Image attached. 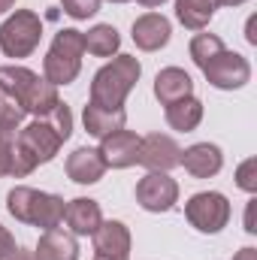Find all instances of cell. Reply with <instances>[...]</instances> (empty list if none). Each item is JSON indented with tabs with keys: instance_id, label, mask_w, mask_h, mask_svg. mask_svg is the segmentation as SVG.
<instances>
[{
	"instance_id": "8",
	"label": "cell",
	"mask_w": 257,
	"mask_h": 260,
	"mask_svg": "<svg viewBox=\"0 0 257 260\" xmlns=\"http://www.w3.org/2000/svg\"><path fill=\"white\" fill-rule=\"evenodd\" d=\"M185 215L200 233H218L230 221V203L218 191H203V194H194L188 200Z\"/></svg>"
},
{
	"instance_id": "20",
	"label": "cell",
	"mask_w": 257,
	"mask_h": 260,
	"mask_svg": "<svg viewBox=\"0 0 257 260\" xmlns=\"http://www.w3.org/2000/svg\"><path fill=\"white\" fill-rule=\"evenodd\" d=\"M176 15L188 30H203L215 15V0H176Z\"/></svg>"
},
{
	"instance_id": "24",
	"label": "cell",
	"mask_w": 257,
	"mask_h": 260,
	"mask_svg": "<svg viewBox=\"0 0 257 260\" xmlns=\"http://www.w3.org/2000/svg\"><path fill=\"white\" fill-rule=\"evenodd\" d=\"M61 6H64V12L70 18L85 21V18H91L100 9V0H61Z\"/></svg>"
},
{
	"instance_id": "2",
	"label": "cell",
	"mask_w": 257,
	"mask_h": 260,
	"mask_svg": "<svg viewBox=\"0 0 257 260\" xmlns=\"http://www.w3.org/2000/svg\"><path fill=\"white\" fill-rule=\"evenodd\" d=\"M0 91L3 97L15 100L24 112H34L37 118L49 115L61 100H58V88L46 79H40L37 73H30L27 67H0Z\"/></svg>"
},
{
	"instance_id": "18",
	"label": "cell",
	"mask_w": 257,
	"mask_h": 260,
	"mask_svg": "<svg viewBox=\"0 0 257 260\" xmlns=\"http://www.w3.org/2000/svg\"><path fill=\"white\" fill-rule=\"evenodd\" d=\"M37 260H76L79 257V242L73 233H67L61 227H52L40 236L37 242V251H34Z\"/></svg>"
},
{
	"instance_id": "6",
	"label": "cell",
	"mask_w": 257,
	"mask_h": 260,
	"mask_svg": "<svg viewBox=\"0 0 257 260\" xmlns=\"http://www.w3.org/2000/svg\"><path fill=\"white\" fill-rule=\"evenodd\" d=\"M43 37V21L30 9H15L3 24H0V49L9 58H27Z\"/></svg>"
},
{
	"instance_id": "16",
	"label": "cell",
	"mask_w": 257,
	"mask_h": 260,
	"mask_svg": "<svg viewBox=\"0 0 257 260\" xmlns=\"http://www.w3.org/2000/svg\"><path fill=\"white\" fill-rule=\"evenodd\" d=\"M154 97L164 103V106H173L185 97H194V82L191 76L182 70V67H167L157 73L154 79Z\"/></svg>"
},
{
	"instance_id": "13",
	"label": "cell",
	"mask_w": 257,
	"mask_h": 260,
	"mask_svg": "<svg viewBox=\"0 0 257 260\" xmlns=\"http://www.w3.org/2000/svg\"><path fill=\"white\" fill-rule=\"evenodd\" d=\"M94 251L97 257L124 260L130 254V230L121 221H103L94 230Z\"/></svg>"
},
{
	"instance_id": "5",
	"label": "cell",
	"mask_w": 257,
	"mask_h": 260,
	"mask_svg": "<svg viewBox=\"0 0 257 260\" xmlns=\"http://www.w3.org/2000/svg\"><path fill=\"white\" fill-rule=\"evenodd\" d=\"M82 55H85V37L82 30H73L67 27L55 37L46 61H43V73H46V82H52L55 88L58 85H70L79 70H82Z\"/></svg>"
},
{
	"instance_id": "12",
	"label": "cell",
	"mask_w": 257,
	"mask_h": 260,
	"mask_svg": "<svg viewBox=\"0 0 257 260\" xmlns=\"http://www.w3.org/2000/svg\"><path fill=\"white\" fill-rule=\"evenodd\" d=\"M170 21L160 12H145L133 21V43L142 52H157L170 43Z\"/></svg>"
},
{
	"instance_id": "35",
	"label": "cell",
	"mask_w": 257,
	"mask_h": 260,
	"mask_svg": "<svg viewBox=\"0 0 257 260\" xmlns=\"http://www.w3.org/2000/svg\"><path fill=\"white\" fill-rule=\"evenodd\" d=\"M112 3H127V0H112Z\"/></svg>"
},
{
	"instance_id": "15",
	"label": "cell",
	"mask_w": 257,
	"mask_h": 260,
	"mask_svg": "<svg viewBox=\"0 0 257 260\" xmlns=\"http://www.w3.org/2000/svg\"><path fill=\"white\" fill-rule=\"evenodd\" d=\"M64 218L67 224H70V230L76 233V236H94V230L103 224V212H100V203L97 200H91V197H76V200H70L64 209Z\"/></svg>"
},
{
	"instance_id": "30",
	"label": "cell",
	"mask_w": 257,
	"mask_h": 260,
	"mask_svg": "<svg viewBox=\"0 0 257 260\" xmlns=\"http://www.w3.org/2000/svg\"><path fill=\"white\" fill-rule=\"evenodd\" d=\"M9 260H37V257H34V251H21V248H15V254H12Z\"/></svg>"
},
{
	"instance_id": "27",
	"label": "cell",
	"mask_w": 257,
	"mask_h": 260,
	"mask_svg": "<svg viewBox=\"0 0 257 260\" xmlns=\"http://www.w3.org/2000/svg\"><path fill=\"white\" fill-rule=\"evenodd\" d=\"M254 200H251V203H248V212H245V230H248V233H254L257 227H254Z\"/></svg>"
},
{
	"instance_id": "11",
	"label": "cell",
	"mask_w": 257,
	"mask_h": 260,
	"mask_svg": "<svg viewBox=\"0 0 257 260\" xmlns=\"http://www.w3.org/2000/svg\"><path fill=\"white\" fill-rule=\"evenodd\" d=\"M139 142L142 136H136L133 130H115L109 136L100 139V154H103V164L112 167V170H127L139 160Z\"/></svg>"
},
{
	"instance_id": "9",
	"label": "cell",
	"mask_w": 257,
	"mask_h": 260,
	"mask_svg": "<svg viewBox=\"0 0 257 260\" xmlns=\"http://www.w3.org/2000/svg\"><path fill=\"white\" fill-rule=\"evenodd\" d=\"M179 200V185L167 173H148L136 185V203L145 212H170Z\"/></svg>"
},
{
	"instance_id": "33",
	"label": "cell",
	"mask_w": 257,
	"mask_h": 260,
	"mask_svg": "<svg viewBox=\"0 0 257 260\" xmlns=\"http://www.w3.org/2000/svg\"><path fill=\"white\" fill-rule=\"evenodd\" d=\"M139 3H142V6H160L164 0H139Z\"/></svg>"
},
{
	"instance_id": "19",
	"label": "cell",
	"mask_w": 257,
	"mask_h": 260,
	"mask_svg": "<svg viewBox=\"0 0 257 260\" xmlns=\"http://www.w3.org/2000/svg\"><path fill=\"white\" fill-rule=\"evenodd\" d=\"M124 124H127L124 109H103V106H94V103L85 106V130L97 139H103L115 130H124Z\"/></svg>"
},
{
	"instance_id": "25",
	"label": "cell",
	"mask_w": 257,
	"mask_h": 260,
	"mask_svg": "<svg viewBox=\"0 0 257 260\" xmlns=\"http://www.w3.org/2000/svg\"><path fill=\"white\" fill-rule=\"evenodd\" d=\"M236 185H239L242 191H248V194L257 191V157H248L245 164H239V170H236Z\"/></svg>"
},
{
	"instance_id": "29",
	"label": "cell",
	"mask_w": 257,
	"mask_h": 260,
	"mask_svg": "<svg viewBox=\"0 0 257 260\" xmlns=\"http://www.w3.org/2000/svg\"><path fill=\"white\" fill-rule=\"evenodd\" d=\"M254 21H257V18H254V15H251V18H248V27H245V30H248V34H245V40H248L251 46H254V43H257V34H254Z\"/></svg>"
},
{
	"instance_id": "17",
	"label": "cell",
	"mask_w": 257,
	"mask_h": 260,
	"mask_svg": "<svg viewBox=\"0 0 257 260\" xmlns=\"http://www.w3.org/2000/svg\"><path fill=\"white\" fill-rule=\"evenodd\" d=\"M221 164H224V154H221V148L212 145V142H197L188 151H182V167L191 173L194 179H209V176H215V173L221 170Z\"/></svg>"
},
{
	"instance_id": "10",
	"label": "cell",
	"mask_w": 257,
	"mask_h": 260,
	"mask_svg": "<svg viewBox=\"0 0 257 260\" xmlns=\"http://www.w3.org/2000/svg\"><path fill=\"white\" fill-rule=\"evenodd\" d=\"M142 167H148V173H170L173 167L182 164V148L173 136H164V133H151V136H142L139 142V160Z\"/></svg>"
},
{
	"instance_id": "7",
	"label": "cell",
	"mask_w": 257,
	"mask_h": 260,
	"mask_svg": "<svg viewBox=\"0 0 257 260\" xmlns=\"http://www.w3.org/2000/svg\"><path fill=\"white\" fill-rule=\"evenodd\" d=\"M203 76L209 79V85H215V88H221V91H233V88H242L248 79H251V67L248 61L242 58V55H236V52H227V49H221V52H215L212 58H206L203 64Z\"/></svg>"
},
{
	"instance_id": "26",
	"label": "cell",
	"mask_w": 257,
	"mask_h": 260,
	"mask_svg": "<svg viewBox=\"0 0 257 260\" xmlns=\"http://www.w3.org/2000/svg\"><path fill=\"white\" fill-rule=\"evenodd\" d=\"M15 248H18V245H15V239H12V233L0 224V260H9L15 254Z\"/></svg>"
},
{
	"instance_id": "14",
	"label": "cell",
	"mask_w": 257,
	"mask_h": 260,
	"mask_svg": "<svg viewBox=\"0 0 257 260\" xmlns=\"http://www.w3.org/2000/svg\"><path fill=\"white\" fill-rule=\"evenodd\" d=\"M103 173H106V164L100 148H76L67 157V176L76 185H94L103 179Z\"/></svg>"
},
{
	"instance_id": "21",
	"label": "cell",
	"mask_w": 257,
	"mask_h": 260,
	"mask_svg": "<svg viewBox=\"0 0 257 260\" xmlns=\"http://www.w3.org/2000/svg\"><path fill=\"white\" fill-rule=\"evenodd\" d=\"M203 121V103L197 97H185L173 106H167V124L173 130H194L197 124Z\"/></svg>"
},
{
	"instance_id": "3",
	"label": "cell",
	"mask_w": 257,
	"mask_h": 260,
	"mask_svg": "<svg viewBox=\"0 0 257 260\" xmlns=\"http://www.w3.org/2000/svg\"><path fill=\"white\" fill-rule=\"evenodd\" d=\"M142 67L133 55H118L109 64L97 70L94 82H91V103L103 106V109H124V100L133 91V85L139 82Z\"/></svg>"
},
{
	"instance_id": "1",
	"label": "cell",
	"mask_w": 257,
	"mask_h": 260,
	"mask_svg": "<svg viewBox=\"0 0 257 260\" xmlns=\"http://www.w3.org/2000/svg\"><path fill=\"white\" fill-rule=\"evenodd\" d=\"M64 145V136L52 127L46 118H37L30 124L15 133V145H12V170L9 176H30L40 164H49L58 148Z\"/></svg>"
},
{
	"instance_id": "28",
	"label": "cell",
	"mask_w": 257,
	"mask_h": 260,
	"mask_svg": "<svg viewBox=\"0 0 257 260\" xmlns=\"http://www.w3.org/2000/svg\"><path fill=\"white\" fill-rule=\"evenodd\" d=\"M233 260H257V248H242V251H236Z\"/></svg>"
},
{
	"instance_id": "22",
	"label": "cell",
	"mask_w": 257,
	"mask_h": 260,
	"mask_svg": "<svg viewBox=\"0 0 257 260\" xmlns=\"http://www.w3.org/2000/svg\"><path fill=\"white\" fill-rule=\"evenodd\" d=\"M82 37H85V52H91L97 58H109L121 46V37H118V30L112 24H97V27H91Z\"/></svg>"
},
{
	"instance_id": "31",
	"label": "cell",
	"mask_w": 257,
	"mask_h": 260,
	"mask_svg": "<svg viewBox=\"0 0 257 260\" xmlns=\"http://www.w3.org/2000/svg\"><path fill=\"white\" fill-rule=\"evenodd\" d=\"M239 3H245V0H215V6H239Z\"/></svg>"
},
{
	"instance_id": "34",
	"label": "cell",
	"mask_w": 257,
	"mask_h": 260,
	"mask_svg": "<svg viewBox=\"0 0 257 260\" xmlns=\"http://www.w3.org/2000/svg\"><path fill=\"white\" fill-rule=\"evenodd\" d=\"M94 260H115V257H94ZM124 260H127V257H124Z\"/></svg>"
},
{
	"instance_id": "32",
	"label": "cell",
	"mask_w": 257,
	"mask_h": 260,
	"mask_svg": "<svg viewBox=\"0 0 257 260\" xmlns=\"http://www.w3.org/2000/svg\"><path fill=\"white\" fill-rule=\"evenodd\" d=\"M12 6H15V0H0V15H3L6 9H12Z\"/></svg>"
},
{
	"instance_id": "23",
	"label": "cell",
	"mask_w": 257,
	"mask_h": 260,
	"mask_svg": "<svg viewBox=\"0 0 257 260\" xmlns=\"http://www.w3.org/2000/svg\"><path fill=\"white\" fill-rule=\"evenodd\" d=\"M12 145H15V127L0 124V179L12 170Z\"/></svg>"
},
{
	"instance_id": "4",
	"label": "cell",
	"mask_w": 257,
	"mask_h": 260,
	"mask_svg": "<svg viewBox=\"0 0 257 260\" xmlns=\"http://www.w3.org/2000/svg\"><path fill=\"white\" fill-rule=\"evenodd\" d=\"M6 209L15 221H24V224H34V227H43V230H52L64 221V200L55 194H46V191H34V188H12L6 194Z\"/></svg>"
}]
</instances>
